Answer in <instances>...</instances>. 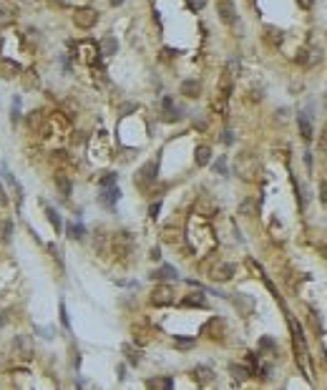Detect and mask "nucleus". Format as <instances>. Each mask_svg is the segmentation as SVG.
Masks as SVG:
<instances>
[{"label": "nucleus", "mask_w": 327, "mask_h": 390, "mask_svg": "<svg viewBox=\"0 0 327 390\" xmlns=\"http://www.w3.org/2000/svg\"><path fill=\"white\" fill-rule=\"evenodd\" d=\"M234 169H236V174H239L244 182H252V179H257V174H259V161H257V156H252V154H242V156H236Z\"/></svg>", "instance_id": "1"}, {"label": "nucleus", "mask_w": 327, "mask_h": 390, "mask_svg": "<svg viewBox=\"0 0 327 390\" xmlns=\"http://www.w3.org/2000/svg\"><path fill=\"white\" fill-rule=\"evenodd\" d=\"M156 171H159V161H156V159H154V161H146L144 167L139 169V174H136V186H141V189L151 186V184L156 182Z\"/></svg>", "instance_id": "2"}, {"label": "nucleus", "mask_w": 327, "mask_h": 390, "mask_svg": "<svg viewBox=\"0 0 327 390\" xmlns=\"http://www.w3.org/2000/svg\"><path fill=\"white\" fill-rule=\"evenodd\" d=\"M73 23H76L78 28H83V31H91V28L98 23V13L93 8H78L76 13H73Z\"/></svg>", "instance_id": "3"}, {"label": "nucleus", "mask_w": 327, "mask_h": 390, "mask_svg": "<svg viewBox=\"0 0 327 390\" xmlns=\"http://www.w3.org/2000/svg\"><path fill=\"white\" fill-rule=\"evenodd\" d=\"M76 48H78V56H81L83 63H88V66H96V63H98L101 51H98V46H96L93 40H81Z\"/></svg>", "instance_id": "4"}, {"label": "nucleus", "mask_w": 327, "mask_h": 390, "mask_svg": "<svg viewBox=\"0 0 327 390\" xmlns=\"http://www.w3.org/2000/svg\"><path fill=\"white\" fill-rule=\"evenodd\" d=\"M171 302H174V290L169 287V284H159V287L151 292V305L164 307V305H171Z\"/></svg>", "instance_id": "5"}, {"label": "nucleus", "mask_w": 327, "mask_h": 390, "mask_svg": "<svg viewBox=\"0 0 327 390\" xmlns=\"http://www.w3.org/2000/svg\"><path fill=\"white\" fill-rule=\"evenodd\" d=\"M217 13H219L221 23H227V25L236 23V8H234L232 0H219V3H217Z\"/></svg>", "instance_id": "6"}, {"label": "nucleus", "mask_w": 327, "mask_h": 390, "mask_svg": "<svg viewBox=\"0 0 327 390\" xmlns=\"http://www.w3.org/2000/svg\"><path fill=\"white\" fill-rule=\"evenodd\" d=\"M161 109H164V113H161V118H164V121H179V118H182V109L179 106H176V103L166 96V98H164L161 101Z\"/></svg>", "instance_id": "7"}, {"label": "nucleus", "mask_w": 327, "mask_h": 390, "mask_svg": "<svg viewBox=\"0 0 327 390\" xmlns=\"http://www.w3.org/2000/svg\"><path fill=\"white\" fill-rule=\"evenodd\" d=\"M234 272H236V267H234V264L221 262V264H217V267L212 269V279H214V282H227V279H232V277H234Z\"/></svg>", "instance_id": "8"}, {"label": "nucleus", "mask_w": 327, "mask_h": 390, "mask_svg": "<svg viewBox=\"0 0 327 390\" xmlns=\"http://www.w3.org/2000/svg\"><path fill=\"white\" fill-rule=\"evenodd\" d=\"M118 197H121V191H118V186H106L101 191V204L106 209H113V204L118 202Z\"/></svg>", "instance_id": "9"}, {"label": "nucleus", "mask_w": 327, "mask_h": 390, "mask_svg": "<svg viewBox=\"0 0 327 390\" xmlns=\"http://www.w3.org/2000/svg\"><path fill=\"white\" fill-rule=\"evenodd\" d=\"M297 126H300V136H302L305 141H312L315 131H312V124H309L307 113H300V116H297Z\"/></svg>", "instance_id": "10"}, {"label": "nucleus", "mask_w": 327, "mask_h": 390, "mask_svg": "<svg viewBox=\"0 0 327 390\" xmlns=\"http://www.w3.org/2000/svg\"><path fill=\"white\" fill-rule=\"evenodd\" d=\"M146 388H148V390H171L174 383H171V378L161 375V378H148V380H146Z\"/></svg>", "instance_id": "11"}, {"label": "nucleus", "mask_w": 327, "mask_h": 390, "mask_svg": "<svg viewBox=\"0 0 327 390\" xmlns=\"http://www.w3.org/2000/svg\"><path fill=\"white\" fill-rule=\"evenodd\" d=\"M182 305H184V307H206V297H204L201 290H199V292H191V295H186V297L182 299Z\"/></svg>", "instance_id": "12"}, {"label": "nucleus", "mask_w": 327, "mask_h": 390, "mask_svg": "<svg viewBox=\"0 0 327 390\" xmlns=\"http://www.w3.org/2000/svg\"><path fill=\"white\" fill-rule=\"evenodd\" d=\"M194 161H197V167H206V164L212 161V149L209 146H197V151H194Z\"/></svg>", "instance_id": "13"}, {"label": "nucleus", "mask_w": 327, "mask_h": 390, "mask_svg": "<svg viewBox=\"0 0 327 390\" xmlns=\"http://www.w3.org/2000/svg\"><path fill=\"white\" fill-rule=\"evenodd\" d=\"M199 93H201V83H199V81H184V83H182V96L197 98Z\"/></svg>", "instance_id": "14"}, {"label": "nucleus", "mask_w": 327, "mask_h": 390, "mask_svg": "<svg viewBox=\"0 0 327 390\" xmlns=\"http://www.w3.org/2000/svg\"><path fill=\"white\" fill-rule=\"evenodd\" d=\"M101 56H113L116 51H118V43H116V38L113 36H106V38H103L101 40Z\"/></svg>", "instance_id": "15"}, {"label": "nucleus", "mask_w": 327, "mask_h": 390, "mask_svg": "<svg viewBox=\"0 0 327 390\" xmlns=\"http://www.w3.org/2000/svg\"><path fill=\"white\" fill-rule=\"evenodd\" d=\"M55 186L61 191V197H71V179L66 174H55Z\"/></svg>", "instance_id": "16"}, {"label": "nucleus", "mask_w": 327, "mask_h": 390, "mask_svg": "<svg viewBox=\"0 0 327 390\" xmlns=\"http://www.w3.org/2000/svg\"><path fill=\"white\" fill-rule=\"evenodd\" d=\"M169 277H176V269L171 264H164L156 272H151V279H169Z\"/></svg>", "instance_id": "17"}, {"label": "nucleus", "mask_w": 327, "mask_h": 390, "mask_svg": "<svg viewBox=\"0 0 327 390\" xmlns=\"http://www.w3.org/2000/svg\"><path fill=\"white\" fill-rule=\"evenodd\" d=\"M229 375H232L234 380H239V383H242V380H247V378H249V370H247L244 365H236V363H234V365H229Z\"/></svg>", "instance_id": "18"}, {"label": "nucleus", "mask_w": 327, "mask_h": 390, "mask_svg": "<svg viewBox=\"0 0 327 390\" xmlns=\"http://www.w3.org/2000/svg\"><path fill=\"white\" fill-rule=\"evenodd\" d=\"M194 375H197V380H199L201 385L212 383V378H214V372H212L209 368H204V365H201V368H197V370H194Z\"/></svg>", "instance_id": "19"}, {"label": "nucleus", "mask_w": 327, "mask_h": 390, "mask_svg": "<svg viewBox=\"0 0 327 390\" xmlns=\"http://www.w3.org/2000/svg\"><path fill=\"white\" fill-rule=\"evenodd\" d=\"M221 327H224V325H221V320L219 317H214L209 325H206L204 327V333H209V335H214V340H219V333H221Z\"/></svg>", "instance_id": "20"}, {"label": "nucleus", "mask_w": 327, "mask_h": 390, "mask_svg": "<svg viewBox=\"0 0 327 390\" xmlns=\"http://www.w3.org/2000/svg\"><path fill=\"white\" fill-rule=\"evenodd\" d=\"M46 214H48V219H51V224H53V229L55 232H61L63 229V224H61V217H58V212L53 206H46Z\"/></svg>", "instance_id": "21"}, {"label": "nucleus", "mask_w": 327, "mask_h": 390, "mask_svg": "<svg viewBox=\"0 0 327 390\" xmlns=\"http://www.w3.org/2000/svg\"><path fill=\"white\" fill-rule=\"evenodd\" d=\"M43 121H46V116H43L40 111H33L31 116H28V124H31V126H33L36 131H38V129L43 126Z\"/></svg>", "instance_id": "22"}, {"label": "nucleus", "mask_w": 327, "mask_h": 390, "mask_svg": "<svg viewBox=\"0 0 327 390\" xmlns=\"http://www.w3.org/2000/svg\"><path fill=\"white\" fill-rule=\"evenodd\" d=\"M267 40H270L272 46H279L282 43V31H277V28H267Z\"/></svg>", "instance_id": "23"}, {"label": "nucleus", "mask_w": 327, "mask_h": 390, "mask_svg": "<svg viewBox=\"0 0 327 390\" xmlns=\"http://www.w3.org/2000/svg\"><path fill=\"white\" fill-rule=\"evenodd\" d=\"M66 232H68V237H73V239H81V237L86 234V229L81 227V224H68Z\"/></svg>", "instance_id": "24"}, {"label": "nucleus", "mask_w": 327, "mask_h": 390, "mask_svg": "<svg viewBox=\"0 0 327 390\" xmlns=\"http://www.w3.org/2000/svg\"><path fill=\"white\" fill-rule=\"evenodd\" d=\"M124 353L128 355V363H133V365H136V363H139V357H141V355H139L136 350H133V348H131V345H124Z\"/></svg>", "instance_id": "25"}, {"label": "nucleus", "mask_w": 327, "mask_h": 390, "mask_svg": "<svg viewBox=\"0 0 327 390\" xmlns=\"http://www.w3.org/2000/svg\"><path fill=\"white\" fill-rule=\"evenodd\" d=\"M101 186L106 189V186H116V174L111 171V174H103L101 176Z\"/></svg>", "instance_id": "26"}, {"label": "nucleus", "mask_w": 327, "mask_h": 390, "mask_svg": "<svg viewBox=\"0 0 327 390\" xmlns=\"http://www.w3.org/2000/svg\"><path fill=\"white\" fill-rule=\"evenodd\" d=\"M0 66H3V71H5V73H20V66H18L16 61H3Z\"/></svg>", "instance_id": "27"}, {"label": "nucleus", "mask_w": 327, "mask_h": 390, "mask_svg": "<svg viewBox=\"0 0 327 390\" xmlns=\"http://www.w3.org/2000/svg\"><path fill=\"white\" fill-rule=\"evenodd\" d=\"M214 171H217V174H227V159H224V156H219V159L214 161Z\"/></svg>", "instance_id": "28"}, {"label": "nucleus", "mask_w": 327, "mask_h": 390, "mask_svg": "<svg viewBox=\"0 0 327 390\" xmlns=\"http://www.w3.org/2000/svg\"><path fill=\"white\" fill-rule=\"evenodd\" d=\"M13 23V13L5 10V8H0V25H10Z\"/></svg>", "instance_id": "29"}, {"label": "nucleus", "mask_w": 327, "mask_h": 390, "mask_svg": "<svg viewBox=\"0 0 327 390\" xmlns=\"http://www.w3.org/2000/svg\"><path fill=\"white\" fill-rule=\"evenodd\" d=\"M191 345H194L191 337H176V348H191Z\"/></svg>", "instance_id": "30"}, {"label": "nucleus", "mask_w": 327, "mask_h": 390, "mask_svg": "<svg viewBox=\"0 0 327 390\" xmlns=\"http://www.w3.org/2000/svg\"><path fill=\"white\" fill-rule=\"evenodd\" d=\"M159 209H161V202H154L151 206H148V217H151V219H156V214H159Z\"/></svg>", "instance_id": "31"}, {"label": "nucleus", "mask_w": 327, "mask_h": 390, "mask_svg": "<svg viewBox=\"0 0 327 390\" xmlns=\"http://www.w3.org/2000/svg\"><path fill=\"white\" fill-rule=\"evenodd\" d=\"M204 5H206V0H189V8H191V10H201Z\"/></svg>", "instance_id": "32"}, {"label": "nucleus", "mask_w": 327, "mask_h": 390, "mask_svg": "<svg viewBox=\"0 0 327 390\" xmlns=\"http://www.w3.org/2000/svg\"><path fill=\"white\" fill-rule=\"evenodd\" d=\"M131 111H136V103H126V106H121V116H126Z\"/></svg>", "instance_id": "33"}, {"label": "nucleus", "mask_w": 327, "mask_h": 390, "mask_svg": "<svg viewBox=\"0 0 327 390\" xmlns=\"http://www.w3.org/2000/svg\"><path fill=\"white\" fill-rule=\"evenodd\" d=\"M320 194H322V204L327 206V182H322V186H320Z\"/></svg>", "instance_id": "34"}, {"label": "nucleus", "mask_w": 327, "mask_h": 390, "mask_svg": "<svg viewBox=\"0 0 327 390\" xmlns=\"http://www.w3.org/2000/svg\"><path fill=\"white\" fill-rule=\"evenodd\" d=\"M61 322H63V327H68V315H66V305H61Z\"/></svg>", "instance_id": "35"}, {"label": "nucleus", "mask_w": 327, "mask_h": 390, "mask_svg": "<svg viewBox=\"0 0 327 390\" xmlns=\"http://www.w3.org/2000/svg\"><path fill=\"white\" fill-rule=\"evenodd\" d=\"M10 232H13V224H8V222H5V227H3V239H8V234H10Z\"/></svg>", "instance_id": "36"}, {"label": "nucleus", "mask_w": 327, "mask_h": 390, "mask_svg": "<svg viewBox=\"0 0 327 390\" xmlns=\"http://www.w3.org/2000/svg\"><path fill=\"white\" fill-rule=\"evenodd\" d=\"M297 3H300L302 8H312V5H315V0H297Z\"/></svg>", "instance_id": "37"}, {"label": "nucleus", "mask_w": 327, "mask_h": 390, "mask_svg": "<svg viewBox=\"0 0 327 390\" xmlns=\"http://www.w3.org/2000/svg\"><path fill=\"white\" fill-rule=\"evenodd\" d=\"M232 141H234V136H232V131H227V133H224V144H232Z\"/></svg>", "instance_id": "38"}, {"label": "nucleus", "mask_w": 327, "mask_h": 390, "mask_svg": "<svg viewBox=\"0 0 327 390\" xmlns=\"http://www.w3.org/2000/svg\"><path fill=\"white\" fill-rule=\"evenodd\" d=\"M5 202V191H3V186H0V204Z\"/></svg>", "instance_id": "39"}, {"label": "nucleus", "mask_w": 327, "mask_h": 390, "mask_svg": "<svg viewBox=\"0 0 327 390\" xmlns=\"http://www.w3.org/2000/svg\"><path fill=\"white\" fill-rule=\"evenodd\" d=\"M124 3V0H111V5H121Z\"/></svg>", "instance_id": "40"}, {"label": "nucleus", "mask_w": 327, "mask_h": 390, "mask_svg": "<svg viewBox=\"0 0 327 390\" xmlns=\"http://www.w3.org/2000/svg\"><path fill=\"white\" fill-rule=\"evenodd\" d=\"M5 322V315H0V325H3Z\"/></svg>", "instance_id": "41"}, {"label": "nucleus", "mask_w": 327, "mask_h": 390, "mask_svg": "<svg viewBox=\"0 0 327 390\" xmlns=\"http://www.w3.org/2000/svg\"><path fill=\"white\" fill-rule=\"evenodd\" d=\"M0 51H3V38H0Z\"/></svg>", "instance_id": "42"}]
</instances>
